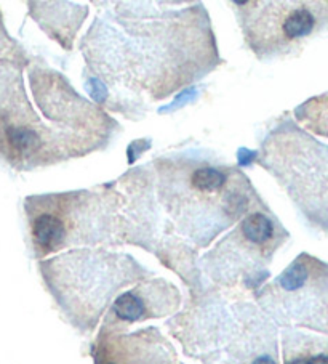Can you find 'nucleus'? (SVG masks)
Masks as SVG:
<instances>
[{"mask_svg":"<svg viewBox=\"0 0 328 364\" xmlns=\"http://www.w3.org/2000/svg\"><path fill=\"white\" fill-rule=\"evenodd\" d=\"M176 5L112 2L94 18L80 48L101 105L140 116L149 103L218 68L222 58L204 4Z\"/></svg>","mask_w":328,"mask_h":364,"instance_id":"f257e3e1","label":"nucleus"},{"mask_svg":"<svg viewBox=\"0 0 328 364\" xmlns=\"http://www.w3.org/2000/svg\"><path fill=\"white\" fill-rule=\"evenodd\" d=\"M119 130L65 76L29 56L0 66V161L20 172L106 148Z\"/></svg>","mask_w":328,"mask_h":364,"instance_id":"f03ea898","label":"nucleus"},{"mask_svg":"<svg viewBox=\"0 0 328 364\" xmlns=\"http://www.w3.org/2000/svg\"><path fill=\"white\" fill-rule=\"evenodd\" d=\"M157 203L163 222L197 247H205L261 203L241 168L202 153L155 159Z\"/></svg>","mask_w":328,"mask_h":364,"instance_id":"7ed1b4c3","label":"nucleus"},{"mask_svg":"<svg viewBox=\"0 0 328 364\" xmlns=\"http://www.w3.org/2000/svg\"><path fill=\"white\" fill-rule=\"evenodd\" d=\"M24 212L39 259L71 246L125 242L135 228L130 199L116 188L29 196Z\"/></svg>","mask_w":328,"mask_h":364,"instance_id":"20e7f679","label":"nucleus"},{"mask_svg":"<svg viewBox=\"0 0 328 364\" xmlns=\"http://www.w3.org/2000/svg\"><path fill=\"white\" fill-rule=\"evenodd\" d=\"M47 289L72 326L90 332L124 287L151 274L133 257L75 249L40 262Z\"/></svg>","mask_w":328,"mask_h":364,"instance_id":"39448f33","label":"nucleus"},{"mask_svg":"<svg viewBox=\"0 0 328 364\" xmlns=\"http://www.w3.org/2000/svg\"><path fill=\"white\" fill-rule=\"evenodd\" d=\"M256 164L273 175L309 227L328 235V144L285 114L263 138Z\"/></svg>","mask_w":328,"mask_h":364,"instance_id":"423d86ee","label":"nucleus"},{"mask_svg":"<svg viewBox=\"0 0 328 364\" xmlns=\"http://www.w3.org/2000/svg\"><path fill=\"white\" fill-rule=\"evenodd\" d=\"M244 41L258 60L298 55L328 31V0L234 2Z\"/></svg>","mask_w":328,"mask_h":364,"instance_id":"0eeeda50","label":"nucleus"},{"mask_svg":"<svg viewBox=\"0 0 328 364\" xmlns=\"http://www.w3.org/2000/svg\"><path fill=\"white\" fill-rule=\"evenodd\" d=\"M288 236L279 218L261 200L205 257L208 274L224 284L244 281L247 286H258L255 278L263 282V268Z\"/></svg>","mask_w":328,"mask_h":364,"instance_id":"6e6552de","label":"nucleus"},{"mask_svg":"<svg viewBox=\"0 0 328 364\" xmlns=\"http://www.w3.org/2000/svg\"><path fill=\"white\" fill-rule=\"evenodd\" d=\"M256 300L277 323L328 334V263L300 254Z\"/></svg>","mask_w":328,"mask_h":364,"instance_id":"1a4fd4ad","label":"nucleus"},{"mask_svg":"<svg viewBox=\"0 0 328 364\" xmlns=\"http://www.w3.org/2000/svg\"><path fill=\"white\" fill-rule=\"evenodd\" d=\"M180 291L165 279L143 281L114 299L99 331L125 332L129 326L172 315L180 309Z\"/></svg>","mask_w":328,"mask_h":364,"instance_id":"9d476101","label":"nucleus"},{"mask_svg":"<svg viewBox=\"0 0 328 364\" xmlns=\"http://www.w3.org/2000/svg\"><path fill=\"white\" fill-rule=\"evenodd\" d=\"M93 360L94 364H185L157 328L133 332L99 331Z\"/></svg>","mask_w":328,"mask_h":364,"instance_id":"9b49d317","label":"nucleus"},{"mask_svg":"<svg viewBox=\"0 0 328 364\" xmlns=\"http://www.w3.org/2000/svg\"><path fill=\"white\" fill-rule=\"evenodd\" d=\"M34 20L47 31L50 36H56L65 48H71L75 31L84 23L88 15V9L80 7L77 4H29Z\"/></svg>","mask_w":328,"mask_h":364,"instance_id":"f8f14e48","label":"nucleus"},{"mask_svg":"<svg viewBox=\"0 0 328 364\" xmlns=\"http://www.w3.org/2000/svg\"><path fill=\"white\" fill-rule=\"evenodd\" d=\"M283 364H328V342L295 331L282 332Z\"/></svg>","mask_w":328,"mask_h":364,"instance_id":"ddd939ff","label":"nucleus"},{"mask_svg":"<svg viewBox=\"0 0 328 364\" xmlns=\"http://www.w3.org/2000/svg\"><path fill=\"white\" fill-rule=\"evenodd\" d=\"M295 121L309 134L328 140V92L307 98L295 108Z\"/></svg>","mask_w":328,"mask_h":364,"instance_id":"4468645a","label":"nucleus"},{"mask_svg":"<svg viewBox=\"0 0 328 364\" xmlns=\"http://www.w3.org/2000/svg\"><path fill=\"white\" fill-rule=\"evenodd\" d=\"M24 53L26 52H24L20 43L9 34L4 23V16L0 14V65L15 60Z\"/></svg>","mask_w":328,"mask_h":364,"instance_id":"2eb2a0df","label":"nucleus"}]
</instances>
